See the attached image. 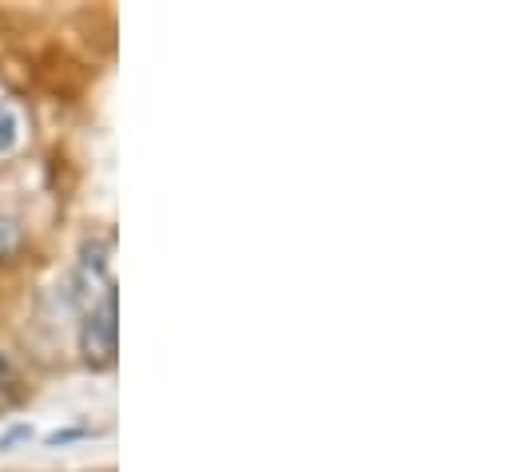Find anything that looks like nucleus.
Returning a JSON list of instances; mask_svg holds the SVG:
<instances>
[{"label":"nucleus","mask_w":512,"mask_h":472,"mask_svg":"<svg viewBox=\"0 0 512 472\" xmlns=\"http://www.w3.org/2000/svg\"><path fill=\"white\" fill-rule=\"evenodd\" d=\"M116 346H120V326H116V290L108 286L100 306L88 310L84 326H80V354L92 369H108L116 361Z\"/></svg>","instance_id":"nucleus-1"},{"label":"nucleus","mask_w":512,"mask_h":472,"mask_svg":"<svg viewBox=\"0 0 512 472\" xmlns=\"http://www.w3.org/2000/svg\"><path fill=\"white\" fill-rule=\"evenodd\" d=\"M20 246V227L12 219H0V258H8Z\"/></svg>","instance_id":"nucleus-3"},{"label":"nucleus","mask_w":512,"mask_h":472,"mask_svg":"<svg viewBox=\"0 0 512 472\" xmlns=\"http://www.w3.org/2000/svg\"><path fill=\"white\" fill-rule=\"evenodd\" d=\"M16 381V373H12V365H8V357L0 354V389H8Z\"/></svg>","instance_id":"nucleus-4"},{"label":"nucleus","mask_w":512,"mask_h":472,"mask_svg":"<svg viewBox=\"0 0 512 472\" xmlns=\"http://www.w3.org/2000/svg\"><path fill=\"white\" fill-rule=\"evenodd\" d=\"M16 127H20V123H16V116H12L8 108H0V155L16 147Z\"/></svg>","instance_id":"nucleus-2"}]
</instances>
